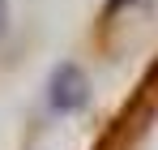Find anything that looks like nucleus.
I'll use <instances>...</instances> for the list:
<instances>
[{
	"label": "nucleus",
	"instance_id": "obj_1",
	"mask_svg": "<svg viewBox=\"0 0 158 150\" xmlns=\"http://www.w3.org/2000/svg\"><path fill=\"white\" fill-rule=\"evenodd\" d=\"M90 103V77L81 64L73 60H64V64H56L52 77H47V107L60 112V116H69V112H81Z\"/></svg>",
	"mask_w": 158,
	"mask_h": 150
},
{
	"label": "nucleus",
	"instance_id": "obj_2",
	"mask_svg": "<svg viewBox=\"0 0 158 150\" xmlns=\"http://www.w3.org/2000/svg\"><path fill=\"white\" fill-rule=\"evenodd\" d=\"M4 13H9V0H0V30H4Z\"/></svg>",
	"mask_w": 158,
	"mask_h": 150
}]
</instances>
